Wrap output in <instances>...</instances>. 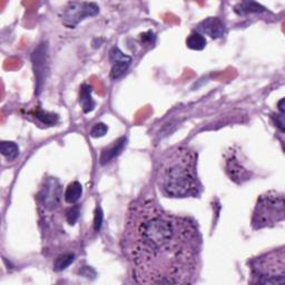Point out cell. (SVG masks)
Listing matches in <instances>:
<instances>
[{
  "label": "cell",
  "mask_w": 285,
  "mask_h": 285,
  "mask_svg": "<svg viewBox=\"0 0 285 285\" xmlns=\"http://www.w3.org/2000/svg\"><path fill=\"white\" fill-rule=\"evenodd\" d=\"M124 251L138 283L189 284L197 274L200 236L194 222L144 199L128 214Z\"/></svg>",
  "instance_id": "obj_1"
},
{
  "label": "cell",
  "mask_w": 285,
  "mask_h": 285,
  "mask_svg": "<svg viewBox=\"0 0 285 285\" xmlns=\"http://www.w3.org/2000/svg\"><path fill=\"white\" fill-rule=\"evenodd\" d=\"M197 155L186 147L172 149L161 161L159 186L167 196L191 197L198 194Z\"/></svg>",
  "instance_id": "obj_2"
},
{
  "label": "cell",
  "mask_w": 285,
  "mask_h": 285,
  "mask_svg": "<svg viewBox=\"0 0 285 285\" xmlns=\"http://www.w3.org/2000/svg\"><path fill=\"white\" fill-rule=\"evenodd\" d=\"M252 283L284 284L285 283V253L284 249L271 251L251 262Z\"/></svg>",
  "instance_id": "obj_3"
},
{
  "label": "cell",
  "mask_w": 285,
  "mask_h": 285,
  "mask_svg": "<svg viewBox=\"0 0 285 285\" xmlns=\"http://www.w3.org/2000/svg\"><path fill=\"white\" fill-rule=\"evenodd\" d=\"M284 195L278 192H269L261 195L255 205L252 225L256 230L270 227L284 220Z\"/></svg>",
  "instance_id": "obj_4"
},
{
  "label": "cell",
  "mask_w": 285,
  "mask_h": 285,
  "mask_svg": "<svg viewBox=\"0 0 285 285\" xmlns=\"http://www.w3.org/2000/svg\"><path fill=\"white\" fill-rule=\"evenodd\" d=\"M98 13L99 7L94 3H69L63 11V21L67 27L74 28L87 17Z\"/></svg>",
  "instance_id": "obj_5"
},
{
  "label": "cell",
  "mask_w": 285,
  "mask_h": 285,
  "mask_svg": "<svg viewBox=\"0 0 285 285\" xmlns=\"http://www.w3.org/2000/svg\"><path fill=\"white\" fill-rule=\"evenodd\" d=\"M32 64L33 70L37 78V88L40 91L42 84L46 78V72L48 71V53H47V45L42 44L32 54Z\"/></svg>",
  "instance_id": "obj_6"
},
{
  "label": "cell",
  "mask_w": 285,
  "mask_h": 285,
  "mask_svg": "<svg viewBox=\"0 0 285 285\" xmlns=\"http://www.w3.org/2000/svg\"><path fill=\"white\" fill-rule=\"evenodd\" d=\"M110 61L113 65L111 67V78L116 80L124 76L132 63V58L130 56L123 54L118 48L115 47L110 52Z\"/></svg>",
  "instance_id": "obj_7"
},
{
  "label": "cell",
  "mask_w": 285,
  "mask_h": 285,
  "mask_svg": "<svg viewBox=\"0 0 285 285\" xmlns=\"http://www.w3.org/2000/svg\"><path fill=\"white\" fill-rule=\"evenodd\" d=\"M197 29L213 39L221 38L226 33V27L224 22L220 18H217V17H210V18L203 20L198 25Z\"/></svg>",
  "instance_id": "obj_8"
},
{
  "label": "cell",
  "mask_w": 285,
  "mask_h": 285,
  "mask_svg": "<svg viewBox=\"0 0 285 285\" xmlns=\"http://www.w3.org/2000/svg\"><path fill=\"white\" fill-rule=\"evenodd\" d=\"M226 172L230 175L231 180L236 183H243L250 178V173L239 164L235 156H231L226 160Z\"/></svg>",
  "instance_id": "obj_9"
},
{
  "label": "cell",
  "mask_w": 285,
  "mask_h": 285,
  "mask_svg": "<svg viewBox=\"0 0 285 285\" xmlns=\"http://www.w3.org/2000/svg\"><path fill=\"white\" fill-rule=\"evenodd\" d=\"M126 142L127 139L125 137H121L119 139H117L116 142H114L113 145H110L108 148L104 149L102 152V155H100V163L103 165L110 163L115 157H117L121 152L124 147L126 146Z\"/></svg>",
  "instance_id": "obj_10"
},
{
  "label": "cell",
  "mask_w": 285,
  "mask_h": 285,
  "mask_svg": "<svg viewBox=\"0 0 285 285\" xmlns=\"http://www.w3.org/2000/svg\"><path fill=\"white\" fill-rule=\"evenodd\" d=\"M79 103L84 113H91L95 108V102L92 98V87L89 85H83L79 95Z\"/></svg>",
  "instance_id": "obj_11"
},
{
  "label": "cell",
  "mask_w": 285,
  "mask_h": 285,
  "mask_svg": "<svg viewBox=\"0 0 285 285\" xmlns=\"http://www.w3.org/2000/svg\"><path fill=\"white\" fill-rule=\"evenodd\" d=\"M234 10H235V13L238 15H248L253 13H263V11H265V8L258 3L243 2L236 5Z\"/></svg>",
  "instance_id": "obj_12"
},
{
  "label": "cell",
  "mask_w": 285,
  "mask_h": 285,
  "mask_svg": "<svg viewBox=\"0 0 285 285\" xmlns=\"http://www.w3.org/2000/svg\"><path fill=\"white\" fill-rule=\"evenodd\" d=\"M82 194H83V187L80 185V183L78 182L70 183L65 192L66 202L69 204H75L77 200L82 197Z\"/></svg>",
  "instance_id": "obj_13"
},
{
  "label": "cell",
  "mask_w": 285,
  "mask_h": 285,
  "mask_svg": "<svg viewBox=\"0 0 285 285\" xmlns=\"http://www.w3.org/2000/svg\"><path fill=\"white\" fill-rule=\"evenodd\" d=\"M186 45L193 50H203L206 47V39L200 32H193L188 36Z\"/></svg>",
  "instance_id": "obj_14"
},
{
  "label": "cell",
  "mask_w": 285,
  "mask_h": 285,
  "mask_svg": "<svg viewBox=\"0 0 285 285\" xmlns=\"http://www.w3.org/2000/svg\"><path fill=\"white\" fill-rule=\"evenodd\" d=\"M0 152L9 160H14L19 155V147L14 142H3L0 144Z\"/></svg>",
  "instance_id": "obj_15"
},
{
  "label": "cell",
  "mask_w": 285,
  "mask_h": 285,
  "mask_svg": "<svg viewBox=\"0 0 285 285\" xmlns=\"http://www.w3.org/2000/svg\"><path fill=\"white\" fill-rule=\"evenodd\" d=\"M75 260V255L68 253V254H63L58 256L57 259L55 261V264H54V269L56 271H63L65 269H67L72 262Z\"/></svg>",
  "instance_id": "obj_16"
},
{
  "label": "cell",
  "mask_w": 285,
  "mask_h": 285,
  "mask_svg": "<svg viewBox=\"0 0 285 285\" xmlns=\"http://www.w3.org/2000/svg\"><path fill=\"white\" fill-rule=\"evenodd\" d=\"M35 117L37 119L40 120L43 124H46V125H54L58 120L57 115L50 114V113H47V111H44V110H38L37 113L35 114Z\"/></svg>",
  "instance_id": "obj_17"
},
{
  "label": "cell",
  "mask_w": 285,
  "mask_h": 285,
  "mask_svg": "<svg viewBox=\"0 0 285 285\" xmlns=\"http://www.w3.org/2000/svg\"><path fill=\"white\" fill-rule=\"evenodd\" d=\"M108 132V127L104 123H98V124L94 125V127L92 128L91 131V136L92 137H103L106 133Z\"/></svg>",
  "instance_id": "obj_18"
},
{
  "label": "cell",
  "mask_w": 285,
  "mask_h": 285,
  "mask_svg": "<svg viewBox=\"0 0 285 285\" xmlns=\"http://www.w3.org/2000/svg\"><path fill=\"white\" fill-rule=\"evenodd\" d=\"M66 217H67V221H68L69 224L74 225L77 222L78 217H79V208H78V206H72V208H70L68 211H67Z\"/></svg>",
  "instance_id": "obj_19"
},
{
  "label": "cell",
  "mask_w": 285,
  "mask_h": 285,
  "mask_svg": "<svg viewBox=\"0 0 285 285\" xmlns=\"http://www.w3.org/2000/svg\"><path fill=\"white\" fill-rule=\"evenodd\" d=\"M103 212L102 209L97 208L96 212H95V220H94V225H95V231H99L100 227H102L103 224Z\"/></svg>",
  "instance_id": "obj_20"
},
{
  "label": "cell",
  "mask_w": 285,
  "mask_h": 285,
  "mask_svg": "<svg viewBox=\"0 0 285 285\" xmlns=\"http://www.w3.org/2000/svg\"><path fill=\"white\" fill-rule=\"evenodd\" d=\"M275 123H276V125L280 127V130L283 132L284 131V116H283V114L276 116Z\"/></svg>",
  "instance_id": "obj_21"
}]
</instances>
